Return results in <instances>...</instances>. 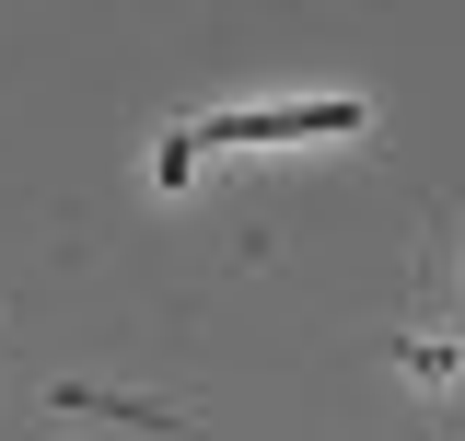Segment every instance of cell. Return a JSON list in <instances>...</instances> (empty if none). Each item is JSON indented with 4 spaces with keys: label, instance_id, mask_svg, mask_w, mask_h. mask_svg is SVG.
Returning <instances> with one entry per match:
<instances>
[{
    "label": "cell",
    "instance_id": "cell-2",
    "mask_svg": "<svg viewBox=\"0 0 465 441\" xmlns=\"http://www.w3.org/2000/svg\"><path fill=\"white\" fill-rule=\"evenodd\" d=\"M396 372H407V384H430V395H442V384H454V348H442V337H407V348H396Z\"/></svg>",
    "mask_w": 465,
    "mask_h": 441
},
{
    "label": "cell",
    "instance_id": "cell-1",
    "mask_svg": "<svg viewBox=\"0 0 465 441\" xmlns=\"http://www.w3.org/2000/svg\"><path fill=\"white\" fill-rule=\"evenodd\" d=\"M302 128H361V105H268V116H210L198 140H302Z\"/></svg>",
    "mask_w": 465,
    "mask_h": 441
}]
</instances>
